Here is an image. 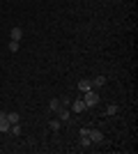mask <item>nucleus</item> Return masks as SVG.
Returning a JSON list of instances; mask_svg holds the SVG:
<instances>
[{
    "label": "nucleus",
    "mask_w": 138,
    "mask_h": 154,
    "mask_svg": "<svg viewBox=\"0 0 138 154\" xmlns=\"http://www.w3.org/2000/svg\"><path fill=\"white\" fill-rule=\"evenodd\" d=\"M83 101H85L87 108H92V106H97V103H99V94L87 90V92H83Z\"/></svg>",
    "instance_id": "1"
},
{
    "label": "nucleus",
    "mask_w": 138,
    "mask_h": 154,
    "mask_svg": "<svg viewBox=\"0 0 138 154\" xmlns=\"http://www.w3.org/2000/svg\"><path fill=\"white\" fill-rule=\"evenodd\" d=\"M69 106H72V110H74V113H83V110L87 108V106H85V101H83V99H74V101L69 103Z\"/></svg>",
    "instance_id": "2"
},
{
    "label": "nucleus",
    "mask_w": 138,
    "mask_h": 154,
    "mask_svg": "<svg viewBox=\"0 0 138 154\" xmlns=\"http://www.w3.org/2000/svg\"><path fill=\"white\" fill-rule=\"evenodd\" d=\"M87 136H90V140L94 143V145H99V143L104 140V134H101L99 129H90V134H87Z\"/></svg>",
    "instance_id": "3"
},
{
    "label": "nucleus",
    "mask_w": 138,
    "mask_h": 154,
    "mask_svg": "<svg viewBox=\"0 0 138 154\" xmlns=\"http://www.w3.org/2000/svg\"><path fill=\"white\" fill-rule=\"evenodd\" d=\"M9 37H12L14 42H21V39H23V28L14 26V28H12V32H9Z\"/></svg>",
    "instance_id": "4"
},
{
    "label": "nucleus",
    "mask_w": 138,
    "mask_h": 154,
    "mask_svg": "<svg viewBox=\"0 0 138 154\" xmlns=\"http://www.w3.org/2000/svg\"><path fill=\"white\" fill-rule=\"evenodd\" d=\"M106 85V76L104 74H97V76L92 78V88H104Z\"/></svg>",
    "instance_id": "5"
},
{
    "label": "nucleus",
    "mask_w": 138,
    "mask_h": 154,
    "mask_svg": "<svg viewBox=\"0 0 138 154\" xmlns=\"http://www.w3.org/2000/svg\"><path fill=\"white\" fill-rule=\"evenodd\" d=\"M78 90H81V92L92 90V81H90V78H81V81H78Z\"/></svg>",
    "instance_id": "6"
},
{
    "label": "nucleus",
    "mask_w": 138,
    "mask_h": 154,
    "mask_svg": "<svg viewBox=\"0 0 138 154\" xmlns=\"http://www.w3.org/2000/svg\"><path fill=\"white\" fill-rule=\"evenodd\" d=\"M9 127L12 124L7 122V115H0V134H9Z\"/></svg>",
    "instance_id": "7"
},
{
    "label": "nucleus",
    "mask_w": 138,
    "mask_h": 154,
    "mask_svg": "<svg viewBox=\"0 0 138 154\" xmlns=\"http://www.w3.org/2000/svg\"><path fill=\"white\" fill-rule=\"evenodd\" d=\"M58 115H60V122H69V117H72V110L60 108V110H58Z\"/></svg>",
    "instance_id": "8"
},
{
    "label": "nucleus",
    "mask_w": 138,
    "mask_h": 154,
    "mask_svg": "<svg viewBox=\"0 0 138 154\" xmlns=\"http://www.w3.org/2000/svg\"><path fill=\"white\" fill-rule=\"evenodd\" d=\"M7 122H9V124L21 122V115H19V113H7Z\"/></svg>",
    "instance_id": "9"
},
{
    "label": "nucleus",
    "mask_w": 138,
    "mask_h": 154,
    "mask_svg": "<svg viewBox=\"0 0 138 154\" xmlns=\"http://www.w3.org/2000/svg\"><path fill=\"white\" fill-rule=\"evenodd\" d=\"M48 108H51V110H55V113H58V110L62 108V103H60V99H51V101H48Z\"/></svg>",
    "instance_id": "10"
},
{
    "label": "nucleus",
    "mask_w": 138,
    "mask_h": 154,
    "mask_svg": "<svg viewBox=\"0 0 138 154\" xmlns=\"http://www.w3.org/2000/svg\"><path fill=\"white\" fill-rule=\"evenodd\" d=\"M118 113H120V106H115V103H111L106 108V115H118Z\"/></svg>",
    "instance_id": "11"
},
{
    "label": "nucleus",
    "mask_w": 138,
    "mask_h": 154,
    "mask_svg": "<svg viewBox=\"0 0 138 154\" xmlns=\"http://www.w3.org/2000/svg\"><path fill=\"white\" fill-rule=\"evenodd\" d=\"M9 134H12V136H21V124L19 122L12 124V127H9Z\"/></svg>",
    "instance_id": "12"
},
{
    "label": "nucleus",
    "mask_w": 138,
    "mask_h": 154,
    "mask_svg": "<svg viewBox=\"0 0 138 154\" xmlns=\"http://www.w3.org/2000/svg\"><path fill=\"white\" fill-rule=\"evenodd\" d=\"M90 145H92V140H90V138H87V136H81V147H83V149H87Z\"/></svg>",
    "instance_id": "13"
},
{
    "label": "nucleus",
    "mask_w": 138,
    "mask_h": 154,
    "mask_svg": "<svg viewBox=\"0 0 138 154\" xmlns=\"http://www.w3.org/2000/svg\"><path fill=\"white\" fill-rule=\"evenodd\" d=\"M9 51H12V53L19 51V42H14V39H12V42H9Z\"/></svg>",
    "instance_id": "14"
},
{
    "label": "nucleus",
    "mask_w": 138,
    "mask_h": 154,
    "mask_svg": "<svg viewBox=\"0 0 138 154\" xmlns=\"http://www.w3.org/2000/svg\"><path fill=\"white\" fill-rule=\"evenodd\" d=\"M51 129H53V131H60V120H53V122H51Z\"/></svg>",
    "instance_id": "15"
},
{
    "label": "nucleus",
    "mask_w": 138,
    "mask_h": 154,
    "mask_svg": "<svg viewBox=\"0 0 138 154\" xmlns=\"http://www.w3.org/2000/svg\"><path fill=\"white\" fill-rule=\"evenodd\" d=\"M60 103H62V106H69V103H72V99H69V97H62V99H60Z\"/></svg>",
    "instance_id": "16"
}]
</instances>
